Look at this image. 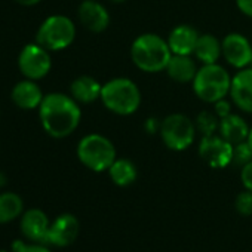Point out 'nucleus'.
Listing matches in <instances>:
<instances>
[{
	"label": "nucleus",
	"instance_id": "obj_32",
	"mask_svg": "<svg viewBox=\"0 0 252 252\" xmlns=\"http://www.w3.org/2000/svg\"><path fill=\"white\" fill-rule=\"evenodd\" d=\"M248 143H249V146L252 147V126H251V129H249V135H248V140H246Z\"/></svg>",
	"mask_w": 252,
	"mask_h": 252
},
{
	"label": "nucleus",
	"instance_id": "obj_14",
	"mask_svg": "<svg viewBox=\"0 0 252 252\" xmlns=\"http://www.w3.org/2000/svg\"><path fill=\"white\" fill-rule=\"evenodd\" d=\"M49 227L48 215L40 209H29L21 218V231L36 243H46Z\"/></svg>",
	"mask_w": 252,
	"mask_h": 252
},
{
	"label": "nucleus",
	"instance_id": "obj_27",
	"mask_svg": "<svg viewBox=\"0 0 252 252\" xmlns=\"http://www.w3.org/2000/svg\"><path fill=\"white\" fill-rule=\"evenodd\" d=\"M240 180L245 190L252 191V160L240 168Z\"/></svg>",
	"mask_w": 252,
	"mask_h": 252
},
{
	"label": "nucleus",
	"instance_id": "obj_35",
	"mask_svg": "<svg viewBox=\"0 0 252 252\" xmlns=\"http://www.w3.org/2000/svg\"><path fill=\"white\" fill-rule=\"evenodd\" d=\"M0 252H6V251H0Z\"/></svg>",
	"mask_w": 252,
	"mask_h": 252
},
{
	"label": "nucleus",
	"instance_id": "obj_30",
	"mask_svg": "<svg viewBox=\"0 0 252 252\" xmlns=\"http://www.w3.org/2000/svg\"><path fill=\"white\" fill-rule=\"evenodd\" d=\"M144 129L149 132V134H159V129H160V122H158L155 117H149L144 123Z\"/></svg>",
	"mask_w": 252,
	"mask_h": 252
},
{
	"label": "nucleus",
	"instance_id": "obj_7",
	"mask_svg": "<svg viewBox=\"0 0 252 252\" xmlns=\"http://www.w3.org/2000/svg\"><path fill=\"white\" fill-rule=\"evenodd\" d=\"M76 37L74 23L64 15L46 18L36 36V42L48 51H63L68 48Z\"/></svg>",
	"mask_w": 252,
	"mask_h": 252
},
{
	"label": "nucleus",
	"instance_id": "obj_21",
	"mask_svg": "<svg viewBox=\"0 0 252 252\" xmlns=\"http://www.w3.org/2000/svg\"><path fill=\"white\" fill-rule=\"evenodd\" d=\"M108 175L117 187H128L135 183L138 171L132 160L117 158L108 168Z\"/></svg>",
	"mask_w": 252,
	"mask_h": 252
},
{
	"label": "nucleus",
	"instance_id": "obj_31",
	"mask_svg": "<svg viewBox=\"0 0 252 252\" xmlns=\"http://www.w3.org/2000/svg\"><path fill=\"white\" fill-rule=\"evenodd\" d=\"M17 2L24 6H33V5H37L40 0H17Z\"/></svg>",
	"mask_w": 252,
	"mask_h": 252
},
{
	"label": "nucleus",
	"instance_id": "obj_17",
	"mask_svg": "<svg viewBox=\"0 0 252 252\" xmlns=\"http://www.w3.org/2000/svg\"><path fill=\"white\" fill-rule=\"evenodd\" d=\"M43 94L39 85H36L33 80H24L15 85L12 89V101L17 107L23 110H33L39 108V105L43 101Z\"/></svg>",
	"mask_w": 252,
	"mask_h": 252
},
{
	"label": "nucleus",
	"instance_id": "obj_33",
	"mask_svg": "<svg viewBox=\"0 0 252 252\" xmlns=\"http://www.w3.org/2000/svg\"><path fill=\"white\" fill-rule=\"evenodd\" d=\"M110 2H113V3H123V2H126V0H110Z\"/></svg>",
	"mask_w": 252,
	"mask_h": 252
},
{
	"label": "nucleus",
	"instance_id": "obj_29",
	"mask_svg": "<svg viewBox=\"0 0 252 252\" xmlns=\"http://www.w3.org/2000/svg\"><path fill=\"white\" fill-rule=\"evenodd\" d=\"M236 5L243 15L252 18V0H236Z\"/></svg>",
	"mask_w": 252,
	"mask_h": 252
},
{
	"label": "nucleus",
	"instance_id": "obj_15",
	"mask_svg": "<svg viewBox=\"0 0 252 252\" xmlns=\"http://www.w3.org/2000/svg\"><path fill=\"white\" fill-rule=\"evenodd\" d=\"M199 36L200 34L194 27L189 24H180L171 30L166 40L172 55H193Z\"/></svg>",
	"mask_w": 252,
	"mask_h": 252
},
{
	"label": "nucleus",
	"instance_id": "obj_22",
	"mask_svg": "<svg viewBox=\"0 0 252 252\" xmlns=\"http://www.w3.org/2000/svg\"><path fill=\"white\" fill-rule=\"evenodd\" d=\"M23 199L15 193L0 194V224H6L18 218L23 212Z\"/></svg>",
	"mask_w": 252,
	"mask_h": 252
},
{
	"label": "nucleus",
	"instance_id": "obj_19",
	"mask_svg": "<svg viewBox=\"0 0 252 252\" xmlns=\"http://www.w3.org/2000/svg\"><path fill=\"white\" fill-rule=\"evenodd\" d=\"M102 85L92 76H80L71 82V96L82 104H91L101 96Z\"/></svg>",
	"mask_w": 252,
	"mask_h": 252
},
{
	"label": "nucleus",
	"instance_id": "obj_12",
	"mask_svg": "<svg viewBox=\"0 0 252 252\" xmlns=\"http://www.w3.org/2000/svg\"><path fill=\"white\" fill-rule=\"evenodd\" d=\"M231 102L242 111L252 114V68H242L231 77Z\"/></svg>",
	"mask_w": 252,
	"mask_h": 252
},
{
	"label": "nucleus",
	"instance_id": "obj_3",
	"mask_svg": "<svg viewBox=\"0 0 252 252\" xmlns=\"http://www.w3.org/2000/svg\"><path fill=\"white\" fill-rule=\"evenodd\" d=\"M101 102L117 116H131L141 105V91L138 85L128 77H116L102 85Z\"/></svg>",
	"mask_w": 252,
	"mask_h": 252
},
{
	"label": "nucleus",
	"instance_id": "obj_13",
	"mask_svg": "<svg viewBox=\"0 0 252 252\" xmlns=\"http://www.w3.org/2000/svg\"><path fill=\"white\" fill-rule=\"evenodd\" d=\"M79 20L80 23L92 33H101L110 26V14L101 3L95 0H85L79 6Z\"/></svg>",
	"mask_w": 252,
	"mask_h": 252
},
{
	"label": "nucleus",
	"instance_id": "obj_25",
	"mask_svg": "<svg viewBox=\"0 0 252 252\" xmlns=\"http://www.w3.org/2000/svg\"><path fill=\"white\" fill-rule=\"evenodd\" d=\"M234 208L243 217L252 215V191L245 190L239 193L234 199Z\"/></svg>",
	"mask_w": 252,
	"mask_h": 252
},
{
	"label": "nucleus",
	"instance_id": "obj_26",
	"mask_svg": "<svg viewBox=\"0 0 252 252\" xmlns=\"http://www.w3.org/2000/svg\"><path fill=\"white\" fill-rule=\"evenodd\" d=\"M12 248H14V252H51L46 246H43V243L29 245V243L21 242V240H15Z\"/></svg>",
	"mask_w": 252,
	"mask_h": 252
},
{
	"label": "nucleus",
	"instance_id": "obj_4",
	"mask_svg": "<svg viewBox=\"0 0 252 252\" xmlns=\"http://www.w3.org/2000/svg\"><path fill=\"white\" fill-rule=\"evenodd\" d=\"M191 85L199 99L208 104H214L230 94L231 77L227 70L218 63L203 64L197 70Z\"/></svg>",
	"mask_w": 252,
	"mask_h": 252
},
{
	"label": "nucleus",
	"instance_id": "obj_16",
	"mask_svg": "<svg viewBox=\"0 0 252 252\" xmlns=\"http://www.w3.org/2000/svg\"><path fill=\"white\" fill-rule=\"evenodd\" d=\"M249 129H251V126L239 114L231 113V114L220 119L218 134L224 140H227L228 143H231L233 146L234 144H239L242 141H246L248 140V135H249Z\"/></svg>",
	"mask_w": 252,
	"mask_h": 252
},
{
	"label": "nucleus",
	"instance_id": "obj_28",
	"mask_svg": "<svg viewBox=\"0 0 252 252\" xmlns=\"http://www.w3.org/2000/svg\"><path fill=\"white\" fill-rule=\"evenodd\" d=\"M214 113H215L220 119H222V117L231 114V102L227 101L225 98L218 99L217 102H214Z\"/></svg>",
	"mask_w": 252,
	"mask_h": 252
},
{
	"label": "nucleus",
	"instance_id": "obj_9",
	"mask_svg": "<svg viewBox=\"0 0 252 252\" xmlns=\"http://www.w3.org/2000/svg\"><path fill=\"white\" fill-rule=\"evenodd\" d=\"M18 65L21 73L30 80H39L45 77L52 65L49 51L39 43L27 45L18 58Z\"/></svg>",
	"mask_w": 252,
	"mask_h": 252
},
{
	"label": "nucleus",
	"instance_id": "obj_10",
	"mask_svg": "<svg viewBox=\"0 0 252 252\" xmlns=\"http://www.w3.org/2000/svg\"><path fill=\"white\" fill-rule=\"evenodd\" d=\"M224 60L234 68H248L252 61V45L240 33H230L221 40Z\"/></svg>",
	"mask_w": 252,
	"mask_h": 252
},
{
	"label": "nucleus",
	"instance_id": "obj_11",
	"mask_svg": "<svg viewBox=\"0 0 252 252\" xmlns=\"http://www.w3.org/2000/svg\"><path fill=\"white\" fill-rule=\"evenodd\" d=\"M79 231V220L71 214H63L51 224L46 243H51L58 248H65L77 239Z\"/></svg>",
	"mask_w": 252,
	"mask_h": 252
},
{
	"label": "nucleus",
	"instance_id": "obj_18",
	"mask_svg": "<svg viewBox=\"0 0 252 252\" xmlns=\"http://www.w3.org/2000/svg\"><path fill=\"white\" fill-rule=\"evenodd\" d=\"M197 70L191 55H172L165 71L177 83H191Z\"/></svg>",
	"mask_w": 252,
	"mask_h": 252
},
{
	"label": "nucleus",
	"instance_id": "obj_2",
	"mask_svg": "<svg viewBox=\"0 0 252 252\" xmlns=\"http://www.w3.org/2000/svg\"><path fill=\"white\" fill-rule=\"evenodd\" d=\"M172 58L168 40L155 33L138 36L131 45V60L144 73L165 71Z\"/></svg>",
	"mask_w": 252,
	"mask_h": 252
},
{
	"label": "nucleus",
	"instance_id": "obj_24",
	"mask_svg": "<svg viewBox=\"0 0 252 252\" xmlns=\"http://www.w3.org/2000/svg\"><path fill=\"white\" fill-rule=\"evenodd\" d=\"M252 160V147L249 146L248 141H242L239 144L233 146V159H231V165L234 166H245L246 163H249Z\"/></svg>",
	"mask_w": 252,
	"mask_h": 252
},
{
	"label": "nucleus",
	"instance_id": "obj_20",
	"mask_svg": "<svg viewBox=\"0 0 252 252\" xmlns=\"http://www.w3.org/2000/svg\"><path fill=\"white\" fill-rule=\"evenodd\" d=\"M193 57L203 64H215L222 57L221 42L214 34H200L193 52Z\"/></svg>",
	"mask_w": 252,
	"mask_h": 252
},
{
	"label": "nucleus",
	"instance_id": "obj_1",
	"mask_svg": "<svg viewBox=\"0 0 252 252\" xmlns=\"http://www.w3.org/2000/svg\"><path fill=\"white\" fill-rule=\"evenodd\" d=\"M39 116L48 135L65 138L77 129L82 111L73 96L52 92L43 96V101L39 105Z\"/></svg>",
	"mask_w": 252,
	"mask_h": 252
},
{
	"label": "nucleus",
	"instance_id": "obj_6",
	"mask_svg": "<svg viewBox=\"0 0 252 252\" xmlns=\"http://www.w3.org/2000/svg\"><path fill=\"white\" fill-rule=\"evenodd\" d=\"M196 125L183 113H172L160 122L159 135L162 143L174 152L187 150L196 138Z\"/></svg>",
	"mask_w": 252,
	"mask_h": 252
},
{
	"label": "nucleus",
	"instance_id": "obj_8",
	"mask_svg": "<svg viewBox=\"0 0 252 252\" xmlns=\"http://www.w3.org/2000/svg\"><path fill=\"white\" fill-rule=\"evenodd\" d=\"M197 153L208 166L214 169H224L231 165L233 144L224 140L220 134L202 137Z\"/></svg>",
	"mask_w": 252,
	"mask_h": 252
},
{
	"label": "nucleus",
	"instance_id": "obj_5",
	"mask_svg": "<svg viewBox=\"0 0 252 252\" xmlns=\"http://www.w3.org/2000/svg\"><path fill=\"white\" fill-rule=\"evenodd\" d=\"M77 158L83 166L94 172L108 171L111 163L117 159L114 144L101 134L85 135L77 146Z\"/></svg>",
	"mask_w": 252,
	"mask_h": 252
},
{
	"label": "nucleus",
	"instance_id": "obj_23",
	"mask_svg": "<svg viewBox=\"0 0 252 252\" xmlns=\"http://www.w3.org/2000/svg\"><path fill=\"white\" fill-rule=\"evenodd\" d=\"M196 125V131L202 134V137H209L215 135L218 132V126H220V117L212 113V111H200L194 120Z\"/></svg>",
	"mask_w": 252,
	"mask_h": 252
},
{
	"label": "nucleus",
	"instance_id": "obj_34",
	"mask_svg": "<svg viewBox=\"0 0 252 252\" xmlns=\"http://www.w3.org/2000/svg\"><path fill=\"white\" fill-rule=\"evenodd\" d=\"M249 67H251V68H252V61H251V64H249Z\"/></svg>",
	"mask_w": 252,
	"mask_h": 252
}]
</instances>
